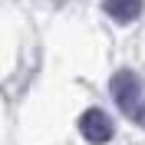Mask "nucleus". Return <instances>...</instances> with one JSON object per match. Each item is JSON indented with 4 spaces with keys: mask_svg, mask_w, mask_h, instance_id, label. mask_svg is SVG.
<instances>
[{
    "mask_svg": "<svg viewBox=\"0 0 145 145\" xmlns=\"http://www.w3.org/2000/svg\"><path fill=\"white\" fill-rule=\"evenodd\" d=\"M109 92L116 106L122 109V116H129L135 125L145 129V92H142V79H138L132 69H119L109 82Z\"/></svg>",
    "mask_w": 145,
    "mask_h": 145,
    "instance_id": "1",
    "label": "nucleus"
},
{
    "mask_svg": "<svg viewBox=\"0 0 145 145\" xmlns=\"http://www.w3.org/2000/svg\"><path fill=\"white\" fill-rule=\"evenodd\" d=\"M79 135L86 138V142H92V145H106V142H112V135H116V125H112V119L102 112V109H86L79 116Z\"/></svg>",
    "mask_w": 145,
    "mask_h": 145,
    "instance_id": "2",
    "label": "nucleus"
},
{
    "mask_svg": "<svg viewBox=\"0 0 145 145\" xmlns=\"http://www.w3.org/2000/svg\"><path fill=\"white\" fill-rule=\"evenodd\" d=\"M102 10H106L116 23H132V20L142 17L145 3L142 0H102Z\"/></svg>",
    "mask_w": 145,
    "mask_h": 145,
    "instance_id": "3",
    "label": "nucleus"
}]
</instances>
